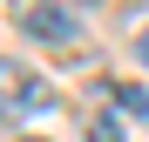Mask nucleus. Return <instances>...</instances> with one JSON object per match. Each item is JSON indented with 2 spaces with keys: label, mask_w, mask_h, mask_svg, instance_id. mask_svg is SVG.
<instances>
[{
  "label": "nucleus",
  "mask_w": 149,
  "mask_h": 142,
  "mask_svg": "<svg viewBox=\"0 0 149 142\" xmlns=\"http://www.w3.org/2000/svg\"><path fill=\"white\" fill-rule=\"evenodd\" d=\"M47 102H54V95H47V81L34 75V68L0 54V115H14V122H20V115H41Z\"/></svg>",
  "instance_id": "nucleus-1"
},
{
  "label": "nucleus",
  "mask_w": 149,
  "mask_h": 142,
  "mask_svg": "<svg viewBox=\"0 0 149 142\" xmlns=\"http://www.w3.org/2000/svg\"><path fill=\"white\" fill-rule=\"evenodd\" d=\"M20 27H27L34 41H47V47H74L81 41V27H74V14L61 7V0H27V7H20Z\"/></svg>",
  "instance_id": "nucleus-2"
},
{
  "label": "nucleus",
  "mask_w": 149,
  "mask_h": 142,
  "mask_svg": "<svg viewBox=\"0 0 149 142\" xmlns=\"http://www.w3.org/2000/svg\"><path fill=\"white\" fill-rule=\"evenodd\" d=\"M88 142H122V122H115V115H95V122H88Z\"/></svg>",
  "instance_id": "nucleus-3"
},
{
  "label": "nucleus",
  "mask_w": 149,
  "mask_h": 142,
  "mask_svg": "<svg viewBox=\"0 0 149 142\" xmlns=\"http://www.w3.org/2000/svg\"><path fill=\"white\" fill-rule=\"evenodd\" d=\"M115 102L129 108V115H149V88H115Z\"/></svg>",
  "instance_id": "nucleus-4"
},
{
  "label": "nucleus",
  "mask_w": 149,
  "mask_h": 142,
  "mask_svg": "<svg viewBox=\"0 0 149 142\" xmlns=\"http://www.w3.org/2000/svg\"><path fill=\"white\" fill-rule=\"evenodd\" d=\"M136 61H149V27H142V34H136Z\"/></svg>",
  "instance_id": "nucleus-5"
},
{
  "label": "nucleus",
  "mask_w": 149,
  "mask_h": 142,
  "mask_svg": "<svg viewBox=\"0 0 149 142\" xmlns=\"http://www.w3.org/2000/svg\"><path fill=\"white\" fill-rule=\"evenodd\" d=\"M20 142H47V135H20Z\"/></svg>",
  "instance_id": "nucleus-6"
}]
</instances>
